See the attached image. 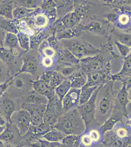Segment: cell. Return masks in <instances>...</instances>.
<instances>
[{
    "label": "cell",
    "instance_id": "obj_1",
    "mask_svg": "<svg viewBox=\"0 0 131 147\" xmlns=\"http://www.w3.org/2000/svg\"><path fill=\"white\" fill-rule=\"evenodd\" d=\"M112 85L111 83L102 85L96 97L95 119L100 125L111 116L114 108L116 96Z\"/></svg>",
    "mask_w": 131,
    "mask_h": 147
},
{
    "label": "cell",
    "instance_id": "obj_2",
    "mask_svg": "<svg viewBox=\"0 0 131 147\" xmlns=\"http://www.w3.org/2000/svg\"><path fill=\"white\" fill-rule=\"evenodd\" d=\"M54 128L67 135L80 136L85 130L84 123L77 109L70 111L58 118Z\"/></svg>",
    "mask_w": 131,
    "mask_h": 147
},
{
    "label": "cell",
    "instance_id": "obj_3",
    "mask_svg": "<svg viewBox=\"0 0 131 147\" xmlns=\"http://www.w3.org/2000/svg\"><path fill=\"white\" fill-rule=\"evenodd\" d=\"M103 84L100 85L93 93L91 98L85 104L78 105L77 109L85 125V130L99 127L95 119L96 97Z\"/></svg>",
    "mask_w": 131,
    "mask_h": 147
},
{
    "label": "cell",
    "instance_id": "obj_4",
    "mask_svg": "<svg viewBox=\"0 0 131 147\" xmlns=\"http://www.w3.org/2000/svg\"><path fill=\"white\" fill-rule=\"evenodd\" d=\"M64 113L62 102L55 95L53 99L48 100L44 115L43 123L53 128L58 118Z\"/></svg>",
    "mask_w": 131,
    "mask_h": 147
},
{
    "label": "cell",
    "instance_id": "obj_5",
    "mask_svg": "<svg viewBox=\"0 0 131 147\" xmlns=\"http://www.w3.org/2000/svg\"><path fill=\"white\" fill-rule=\"evenodd\" d=\"M11 120L21 136H24L28 132L31 125V116L28 110L25 109L17 110L13 114Z\"/></svg>",
    "mask_w": 131,
    "mask_h": 147
},
{
    "label": "cell",
    "instance_id": "obj_6",
    "mask_svg": "<svg viewBox=\"0 0 131 147\" xmlns=\"http://www.w3.org/2000/svg\"><path fill=\"white\" fill-rule=\"evenodd\" d=\"M14 97L7 91L0 98V114L6 120V125H12L11 118L13 114L17 111V104Z\"/></svg>",
    "mask_w": 131,
    "mask_h": 147
},
{
    "label": "cell",
    "instance_id": "obj_7",
    "mask_svg": "<svg viewBox=\"0 0 131 147\" xmlns=\"http://www.w3.org/2000/svg\"><path fill=\"white\" fill-rule=\"evenodd\" d=\"M130 93L127 91L126 85L124 84L121 89L115 97L114 109L120 111L123 113L126 119L131 120V113L128 112L127 106L130 102Z\"/></svg>",
    "mask_w": 131,
    "mask_h": 147
},
{
    "label": "cell",
    "instance_id": "obj_8",
    "mask_svg": "<svg viewBox=\"0 0 131 147\" xmlns=\"http://www.w3.org/2000/svg\"><path fill=\"white\" fill-rule=\"evenodd\" d=\"M46 107V105L26 104L21 105V109L28 111L31 116V125H37L43 123Z\"/></svg>",
    "mask_w": 131,
    "mask_h": 147
},
{
    "label": "cell",
    "instance_id": "obj_9",
    "mask_svg": "<svg viewBox=\"0 0 131 147\" xmlns=\"http://www.w3.org/2000/svg\"><path fill=\"white\" fill-rule=\"evenodd\" d=\"M81 89L71 88L62 100L64 113L77 109L79 105Z\"/></svg>",
    "mask_w": 131,
    "mask_h": 147
},
{
    "label": "cell",
    "instance_id": "obj_10",
    "mask_svg": "<svg viewBox=\"0 0 131 147\" xmlns=\"http://www.w3.org/2000/svg\"><path fill=\"white\" fill-rule=\"evenodd\" d=\"M23 64L19 69L13 76L16 77L22 73H28L33 75L37 70L38 63L34 57L30 55H26L22 58Z\"/></svg>",
    "mask_w": 131,
    "mask_h": 147
},
{
    "label": "cell",
    "instance_id": "obj_11",
    "mask_svg": "<svg viewBox=\"0 0 131 147\" xmlns=\"http://www.w3.org/2000/svg\"><path fill=\"white\" fill-rule=\"evenodd\" d=\"M88 44L84 42V43L83 44L79 41L77 42H73L72 44H70V45H69V48L71 52H72L75 56H76L77 57H84L85 55L89 54L90 55L91 53L92 54H95V53H97V50H90L91 49H87L85 46L87 45ZM95 49V48H93Z\"/></svg>",
    "mask_w": 131,
    "mask_h": 147
},
{
    "label": "cell",
    "instance_id": "obj_12",
    "mask_svg": "<svg viewBox=\"0 0 131 147\" xmlns=\"http://www.w3.org/2000/svg\"><path fill=\"white\" fill-rule=\"evenodd\" d=\"M48 102V100L46 97L42 95L34 90L30 89L27 92L25 100L22 102L21 105L26 104L47 105Z\"/></svg>",
    "mask_w": 131,
    "mask_h": 147
},
{
    "label": "cell",
    "instance_id": "obj_13",
    "mask_svg": "<svg viewBox=\"0 0 131 147\" xmlns=\"http://www.w3.org/2000/svg\"><path fill=\"white\" fill-rule=\"evenodd\" d=\"M18 59L14 55L12 49L4 47L0 48V60L8 66L9 69L10 66L16 65Z\"/></svg>",
    "mask_w": 131,
    "mask_h": 147
},
{
    "label": "cell",
    "instance_id": "obj_14",
    "mask_svg": "<svg viewBox=\"0 0 131 147\" xmlns=\"http://www.w3.org/2000/svg\"><path fill=\"white\" fill-rule=\"evenodd\" d=\"M15 6L14 1H0V16L13 20L12 13Z\"/></svg>",
    "mask_w": 131,
    "mask_h": 147
},
{
    "label": "cell",
    "instance_id": "obj_15",
    "mask_svg": "<svg viewBox=\"0 0 131 147\" xmlns=\"http://www.w3.org/2000/svg\"><path fill=\"white\" fill-rule=\"evenodd\" d=\"M8 90H17L19 93L22 94L24 91H28V87L24 79L18 76L13 77V79L10 82L9 86L7 89Z\"/></svg>",
    "mask_w": 131,
    "mask_h": 147
},
{
    "label": "cell",
    "instance_id": "obj_16",
    "mask_svg": "<svg viewBox=\"0 0 131 147\" xmlns=\"http://www.w3.org/2000/svg\"><path fill=\"white\" fill-rule=\"evenodd\" d=\"M53 127L48 124L43 123L38 125H30L28 132H30L37 138H42L45 134L51 130Z\"/></svg>",
    "mask_w": 131,
    "mask_h": 147
},
{
    "label": "cell",
    "instance_id": "obj_17",
    "mask_svg": "<svg viewBox=\"0 0 131 147\" xmlns=\"http://www.w3.org/2000/svg\"><path fill=\"white\" fill-rule=\"evenodd\" d=\"M65 136L66 135L63 134V132L53 127L48 132L45 134V135H44L42 137V138L50 143L61 142Z\"/></svg>",
    "mask_w": 131,
    "mask_h": 147
},
{
    "label": "cell",
    "instance_id": "obj_18",
    "mask_svg": "<svg viewBox=\"0 0 131 147\" xmlns=\"http://www.w3.org/2000/svg\"><path fill=\"white\" fill-rule=\"evenodd\" d=\"M0 30L5 32H10L15 34L19 32L14 20L7 19L1 16H0Z\"/></svg>",
    "mask_w": 131,
    "mask_h": 147
},
{
    "label": "cell",
    "instance_id": "obj_19",
    "mask_svg": "<svg viewBox=\"0 0 131 147\" xmlns=\"http://www.w3.org/2000/svg\"><path fill=\"white\" fill-rule=\"evenodd\" d=\"M3 47L9 49L21 48L16 34L10 32H5L3 40Z\"/></svg>",
    "mask_w": 131,
    "mask_h": 147
},
{
    "label": "cell",
    "instance_id": "obj_20",
    "mask_svg": "<svg viewBox=\"0 0 131 147\" xmlns=\"http://www.w3.org/2000/svg\"><path fill=\"white\" fill-rule=\"evenodd\" d=\"M12 125H6L5 129L0 134V140L5 144H11L15 138V131L11 129Z\"/></svg>",
    "mask_w": 131,
    "mask_h": 147
},
{
    "label": "cell",
    "instance_id": "obj_21",
    "mask_svg": "<svg viewBox=\"0 0 131 147\" xmlns=\"http://www.w3.org/2000/svg\"><path fill=\"white\" fill-rule=\"evenodd\" d=\"M85 131L90 136L95 146L102 144L104 134L102 132L99 127L90 129L88 130H85Z\"/></svg>",
    "mask_w": 131,
    "mask_h": 147
},
{
    "label": "cell",
    "instance_id": "obj_22",
    "mask_svg": "<svg viewBox=\"0 0 131 147\" xmlns=\"http://www.w3.org/2000/svg\"><path fill=\"white\" fill-rule=\"evenodd\" d=\"M98 87V86H87L85 85L82 87L79 105H81L88 102L93 95V93Z\"/></svg>",
    "mask_w": 131,
    "mask_h": 147
},
{
    "label": "cell",
    "instance_id": "obj_23",
    "mask_svg": "<svg viewBox=\"0 0 131 147\" xmlns=\"http://www.w3.org/2000/svg\"><path fill=\"white\" fill-rule=\"evenodd\" d=\"M71 88L70 80H64L55 89V95L62 102L63 98L65 97Z\"/></svg>",
    "mask_w": 131,
    "mask_h": 147
},
{
    "label": "cell",
    "instance_id": "obj_24",
    "mask_svg": "<svg viewBox=\"0 0 131 147\" xmlns=\"http://www.w3.org/2000/svg\"><path fill=\"white\" fill-rule=\"evenodd\" d=\"M70 82L71 88L81 89L86 84V79L81 73L75 74L71 76Z\"/></svg>",
    "mask_w": 131,
    "mask_h": 147
},
{
    "label": "cell",
    "instance_id": "obj_25",
    "mask_svg": "<svg viewBox=\"0 0 131 147\" xmlns=\"http://www.w3.org/2000/svg\"><path fill=\"white\" fill-rule=\"evenodd\" d=\"M80 136L67 135L63 138L60 143L65 147H79Z\"/></svg>",
    "mask_w": 131,
    "mask_h": 147
},
{
    "label": "cell",
    "instance_id": "obj_26",
    "mask_svg": "<svg viewBox=\"0 0 131 147\" xmlns=\"http://www.w3.org/2000/svg\"><path fill=\"white\" fill-rule=\"evenodd\" d=\"M13 79L8 66L0 60V84H3Z\"/></svg>",
    "mask_w": 131,
    "mask_h": 147
},
{
    "label": "cell",
    "instance_id": "obj_27",
    "mask_svg": "<svg viewBox=\"0 0 131 147\" xmlns=\"http://www.w3.org/2000/svg\"><path fill=\"white\" fill-rule=\"evenodd\" d=\"M16 35L20 48L25 52L28 51L30 48V37L27 34L19 32Z\"/></svg>",
    "mask_w": 131,
    "mask_h": 147
},
{
    "label": "cell",
    "instance_id": "obj_28",
    "mask_svg": "<svg viewBox=\"0 0 131 147\" xmlns=\"http://www.w3.org/2000/svg\"><path fill=\"white\" fill-rule=\"evenodd\" d=\"M31 10L32 9H27L23 7H19L18 5H15L12 13L13 20H21L25 19L28 14H30Z\"/></svg>",
    "mask_w": 131,
    "mask_h": 147
},
{
    "label": "cell",
    "instance_id": "obj_29",
    "mask_svg": "<svg viewBox=\"0 0 131 147\" xmlns=\"http://www.w3.org/2000/svg\"><path fill=\"white\" fill-rule=\"evenodd\" d=\"M95 146L90 136L86 132L84 131L80 135V147H95Z\"/></svg>",
    "mask_w": 131,
    "mask_h": 147
},
{
    "label": "cell",
    "instance_id": "obj_30",
    "mask_svg": "<svg viewBox=\"0 0 131 147\" xmlns=\"http://www.w3.org/2000/svg\"><path fill=\"white\" fill-rule=\"evenodd\" d=\"M33 22L37 27H44L47 24L48 19L45 15L38 14L35 16Z\"/></svg>",
    "mask_w": 131,
    "mask_h": 147
},
{
    "label": "cell",
    "instance_id": "obj_31",
    "mask_svg": "<svg viewBox=\"0 0 131 147\" xmlns=\"http://www.w3.org/2000/svg\"><path fill=\"white\" fill-rule=\"evenodd\" d=\"M29 147H51V143L43 138L37 139L28 145Z\"/></svg>",
    "mask_w": 131,
    "mask_h": 147
},
{
    "label": "cell",
    "instance_id": "obj_32",
    "mask_svg": "<svg viewBox=\"0 0 131 147\" xmlns=\"http://www.w3.org/2000/svg\"><path fill=\"white\" fill-rule=\"evenodd\" d=\"M116 45L118 46V48L119 49V50L120 51V52L122 55L124 57L127 55V54L129 52V49L128 48V47L126 46L122 45L119 42H116Z\"/></svg>",
    "mask_w": 131,
    "mask_h": 147
},
{
    "label": "cell",
    "instance_id": "obj_33",
    "mask_svg": "<svg viewBox=\"0 0 131 147\" xmlns=\"http://www.w3.org/2000/svg\"><path fill=\"white\" fill-rule=\"evenodd\" d=\"M42 64L44 67H50L53 64V61L51 57H44L41 61Z\"/></svg>",
    "mask_w": 131,
    "mask_h": 147
},
{
    "label": "cell",
    "instance_id": "obj_34",
    "mask_svg": "<svg viewBox=\"0 0 131 147\" xmlns=\"http://www.w3.org/2000/svg\"><path fill=\"white\" fill-rule=\"evenodd\" d=\"M11 80H8L3 84H0V98L2 97L5 92L7 90L9 86Z\"/></svg>",
    "mask_w": 131,
    "mask_h": 147
},
{
    "label": "cell",
    "instance_id": "obj_35",
    "mask_svg": "<svg viewBox=\"0 0 131 147\" xmlns=\"http://www.w3.org/2000/svg\"><path fill=\"white\" fill-rule=\"evenodd\" d=\"M43 54L46 56L45 57H52L55 55V51L52 48L46 47L44 49Z\"/></svg>",
    "mask_w": 131,
    "mask_h": 147
},
{
    "label": "cell",
    "instance_id": "obj_36",
    "mask_svg": "<svg viewBox=\"0 0 131 147\" xmlns=\"http://www.w3.org/2000/svg\"><path fill=\"white\" fill-rule=\"evenodd\" d=\"M130 18L128 15L126 14H122L120 15L119 18V22L122 25H125L129 22Z\"/></svg>",
    "mask_w": 131,
    "mask_h": 147
},
{
    "label": "cell",
    "instance_id": "obj_37",
    "mask_svg": "<svg viewBox=\"0 0 131 147\" xmlns=\"http://www.w3.org/2000/svg\"><path fill=\"white\" fill-rule=\"evenodd\" d=\"M5 34V32L2 30H0V48L3 47V40H4Z\"/></svg>",
    "mask_w": 131,
    "mask_h": 147
},
{
    "label": "cell",
    "instance_id": "obj_38",
    "mask_svg": "<svg viewBox=\"0 0 131 147\" xmlns=\"http://www.w3.org/2000/svg\"><path fill=\"white\" fill-rule=\"evenodd\" d=\"M26 145L25 142L22 139L20 144L18 145H13V144H5V147H22Z\"/></svg>",
    "mask_w": 131,
    "mask_h": 147
},
{
    "label": "cell",
    "instance_id": "obj_39",
    "mask_svg": "<svg viewBox=\"0 0 131 147\" xmlns=\"http://www.w3.org/2000/svg\"><path fill=\"white\" fill-rule=\"evenodd\" d=\"M51 147H65L60 142H54L51 143Z\"/></svg>",
    "mask_w": 131,
    "mask_h": 147
},
{
    "label": "cell",
    "instance_id": "obj_40",
    "mask_svg": "<svg viewBox=\"0 0 131 147\" xmlns=\"http://www.w3.org/2000/svg\"><path fill=\"white\" fill-rule=\"evenodd\" d=\"M6 125V122L5 121V119L2 115L0 114V125L1 126H4Z\"/></svg>",
    "mask_w": 131,
    "mask_h": 147
},
{
    "label": "cell",
    "instance_id": "obj_41",
    "mask_svg": "<svg viewBox=\"0 0 131 147\" xmlns=\"http://www.w3.org/2000/svg\"><path fill=\"white\" fill-rule=\"evenodd\" d=\"M5 125H4V126H1L0 125V134H1L3 131L4 129H5Z\"/></svg>",
    "mask_w": 131,
    "mask_h": 147
},
{
    "label": "cell",
    "instance_id": "obj_42",
    "mask_svg": "<svg viewBox=\"0 0 131 147\" xmlns=\"http://www.w3.org/2000/svg\"><path fill=\"white\" fill-rule=\"evenodd\" d=\"M0 147H5V144L0 140Z\"/></svg>",
    "mask_w": 131,
    "mask_h": 147
},
{
    "label": "cell",
    "instance_id": "obj_43",
    "mask_svg": "<svg viewBox=\"0 0 131 147\" xmlns=\"http://www.w3.org/2000/svg\"><path fill=\"white\" fill-rule=\"evenodd\" d=\"M28 147V145H25V146H24L23 147Z\"/></svg>",
    "mask_w": 131,
    "mask_h": 147
},
{
    "label": "cell",
    "instance_id": "obj_44",
    "mask_svg": "<svg viewBox=\"0 0 131 147\" xmlns=\"http://www.w3.org/2000/svg\"></svg>",
    "mask_w": 131,
    "mask_h": 147
}]
</instances>
